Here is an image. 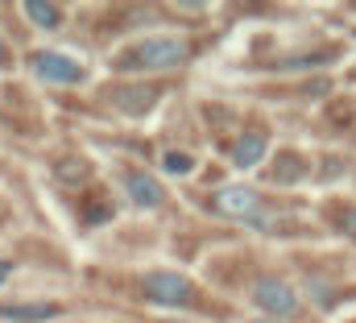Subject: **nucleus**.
Returning a JSON list of instances; mask_svg holds the SVG:
<instances>
[{
	"label": "nucleus",
	"mask_w": 356,
	"mask_h": 323,
	"mask_svg": "<svg viewBox=\"0 0 356 323\" xmlns=\"http://www.w3.org/2000/svg\"><path fill=\"white\" fill-rule=\"evenodd\" d=\"M186 42L175 38V33H158V38H145V42H137V46H129L120 58H116V67H124V71H175L186 63Z\"/></svg>",
	"instance_id": "f257e3e1"
},
{
	"label": "nucleus",
	"mask_w": 356,
	"mask_h": 323,
	"mask_svg": "<svg viewBox=\"0 0 356 323\" xmlns=\"http://www.w3.org/2000/svg\"><path fill=\"white\" fill-rule=\"evenodd\" d=\"M29 67H33V75L42 83H58V87H75V83L88 79L83 63L71 58V54H63V50H33Z\"/></svg>",
	"instance_id": "f03ea898"
},
{
	"label": "nucleus",
	"mask_w": 356,
	"mask_h": 323,
	"mask_svg": "<svg viewBox=\"0 0 356 323\" xmlns=\"http://www.w3.org/2000/svg\"><path fill=\"white\" fill-rule=\"evenodd\" d=\"M253 303L266 311V315H277V320H290L298 311V290L282 278H261L253 286Z\"/></svg>",
	"instance_id": "7ed1b4c3"
},
{
	"label": "nucleus",
	"mask_w": 356,
	"mask_h": 323,
	"mask_svg": "<svg viewBox=\"0 0 356 323\" xmlns=\"http://www.w3.org/2000/svg\"><path fill=\"white\" fill-rule=\"evenodd\" d=\"M257 207H261V195L249 187V182H228L216 191V212L220 216H232V220H257Z\"/></svg>",
	"instance_id": "20e7f679"
},
{
	"label": "nucleus",
	"mask_w": 356,
	"mask_h": 323,
	"mask_svg": "<svg viewBox=\"0 0 356 323\" xmlns=\"http://www.w3.org/2000/svg\"><path fill=\"white\" fill-rule=\"evenodd\" d=\"M191 278H182V274H170V269H158V274H149L145 278V294L154 299V303H162V307H182L186 299H191Z\"/></svg>",
	"instance_id": "39448f33"
},
{
	"label": "nucleus",
	"mask_w": 356,
	"mask_h": 323,
	"mask_svg": "<svg viewBox=\"0 0 356 323\" xmlns=\"http://www.w3.org/2000/svg\"><path fill=\"white\" fill-rule=\"evenodd\" d=\"M266 154H269V137L257 133V129H249V133H241L236 145H232V166H236V170H253Z\"/></svg>",
	"instance_id": "423d86ee"
},
{
	"label": "nucleus",
	"mask_w": 356,
	"mask_h": 323,
	"mask_svg": "<svg viewBox=\"0 0 356 323\" xmlns=\"http://www.w3.org/2000/svg\"><path fill=\"white\" fill-rule=\"evenodd\" d=\"M124 191H129V199L137 207H158L162 203V182L154 174H145V170H129L124 174Z\"/></svg>",
	"instance_id": "0eeeda50"
},
{
	"label": "nucleus",
	"mask_w": 356,
	"mask_h": 323,
	"mask_svg": "<svg viewBox=\"0 0 356 323\" xmlns=\"http://www.w3.org/2000/svg\"><path fill=\"white\" fill-rule=\"evenodd\" d=\"M21 13H25V21H33L38 29H58V25H63V8H58V4H46V0H25Z\"/></svg>",
	"instance_id": "6e6552de"
},
{
	"label": "nucleus",
	"mask_w": 356,
	"mask_h": 323,
	"mask_svg": "<svg viewBox=\"0 0 356 323\" xmlns=\"http://www.w3.org/2000/svg\"><path fill=\"white\" fill-rule=\"evenodd\" d=\"M120 91H124V95H116V104H120L124 112H133V116L145 112V108L154 104V95H158L154 87H120Z\"/></svg>",
	"instance_id": "1a4fd4ad"
},
{
	"label": "nucleus",
	"mask_w": 356,
	"mask_h": 323,
	"mask_svg": "<svg viewBox=\"0 0 356 323\" xmlns=\"http://www.w3.org/2000/svg\"><path fill=\"white\" fill-rule=\"evenodd\" d=\"M58 307L54 303H33V307H0V320H29V323H38V320H50Z\"/></svg>",
	"instance_id": "9d476101"
},
{
	"label": "nucleus",
	"mask_w": 356,
	"mask_h": 323,
	"mask_svg": "<svg viewBox=\"0 0 356 323\" xmlns=\"http://www.w3.org/2000/svg\"><path fill=\"white\" fill-rule=\"evenodd\" d=\"M162 166H166L170 174H191V170H195V158H191V154H182V150H170V154L162 158Z\"/></svg>",
	"instance_id": "9b49d317"
},
{
	"label": "nucleus",
	"mask_w": 356,
	"mask_h": 323,
	"mask_svg": "<svg viewBox=\"0 0 356 323\" xmlns=\"http://www.w3.org/2000/svg\"><path fill=\"white\" fill-rule=\"evenodd\" d=\"M54 174H58L63 182H79V178H88V162H83V158H71V162H63Z\"/></svg>",
	"instance_id": "f8f14e48"
},
{
	"label": "nucleus",
	"mask_w": 356,
	"mask_h": 323,
	"mask_svg": "<svg viewBox=\"0 0 356 323\" xmlns=\"http://www.w3.org/2000/svg\"><path fill=\"white\" fill-rule=\"evenodd\" d=\"M282 170H277V178H282V182H286V178H298V174H302V162H298V154H282Z\"/></svg>",
	"instance_id": "ddd939ff"
},
{
	"label": "nucleus",
	"mask_w": 356,
	"mask_h": 323,
	"mask_svg": "<svg viewBox=\"0 0 356 323\" xmlns=\"http://www.w3.org/2000/svg\"><path fill=\"white\" fill-rule=\"evenodd\" d=\"M8 274H13V261H0V282H4Z\"/></svg>",
	"instance_id": "4468645a"
},
{
	"label": "nucleus",
	"mask_w": 356,
	"mask_h": 323,
	"mask_svg": "<svg viewBox=\"0 0 356 323\" xmlns=\"http://www.w3.org/2000/svg\"><path fill=\"white\" fill-rule=\"evenodd\" d=\"M0 67H8V46H4V38H0Z\"/></svg>",
	"instance_id": "2eb2a0df"
},
{
	"label": "nucleus",
	"mask_w": 356,
	"mask_h": 323,
	"mask_svg": "<svg viewBox=\"0 0 356 323\" xmlns=\"http://www.w3.org/2000/svg\"><path fill=\"white\" fill-rule=\"evenodd\" d=\"M253 323H273V320H253Z\"/></svg>",
	"instance_id": "dca6fc26"
}]
</instances>
